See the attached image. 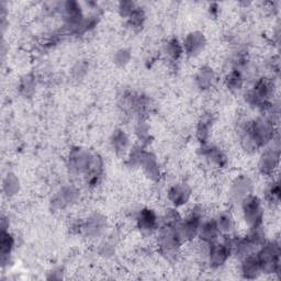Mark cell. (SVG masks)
Wrapping results in <instances>:
<instances>
[{
	"mask_svg": "<svg viewBox=\"0 0 281 281\" xmlns=\"http://www.w3.org/2000/svg\"><path fill=\"white\" fill-rule=\"evenodd\" d=\"M279 197H280V189L278 183H272L271 187L268 190V193H267V198H268L271 202H278Z\"/></svg>",
	"mask_w": 281,
	"mask_h": 281,
	"instance_id": "obj_25",
	"label": "cell"
},
{
	"mask_svg": "<svg viewBox=\"0 0 281 281\" xmlns=\"http://www.w3.org/2000/svg\"><path fill=\"white\" fill-rule=\"evenodd\" d=\"M15 245V241L9 232L3 230L2 237H0V254H2L3 259L10 255V253Z\"/></svg>",
	"mask_w": 281,
	"mask_h": 281,
	"instance_id": "obj_15",
	"label": "cell"
},
{
	"mask_svg": "<svg viewBox=\"0 0 281 281\" xmlns=\"http://www.w3.org/2000/svg\"><path fill=\"white\" fill-rule=\"evenodd\" d=\"M203 155L217 167H222L226 164V156L220 148L215 146H207L203 148Z\"/></svg>",
	"mask_w": 281,
	"mask_h": 281,
	"instance_id": "obj_13",
	"label": "cell"
},
{
	"mask_svg": "<svg viewBox=\"0 0 281 281\" xmlns=\"http://www.w3.org/2000/svg\"><path fill=\"white\" fill-rule=\"evenodd\" d=\"M159 243L161 246V249L164 253L169 254L177 251V248L180 246L181 238L179 234H178L176 226L164 224V226L160 231Z\"/></svg>",
	"mask_w": 281,
	"mask_h": 281,
	"instance_id": "obj_3",
	"label": "cell"
},
{
	"mask_svg": "<svg viewBox=\"0 0 281 281\" xmlns=\"http://www.w3.org/2000/svg\"><path fill=\"white\" fill-rule=\"evenodd\" d=\"M64 17L67 25L74 30H79L84 23V16L80 5L76 2L64 4Z\"/></svg>",
	"mask_w": 281,
	"mask_h": 281,
	"instance_id": "obj_4",
	"label": "cell"
},
{
	"mask_svg": "<svg viewBox=\"0 0 281 281\" xmlns=\"http://www.w3.org/2000/svg\"><path fill=\"white\" fill-rule=\"evenodd\" d=\"M214 80V74L212 70L208 67H204L199 72L197 76V83L202 89H207L212 86V83Z\"/></svg>",
	"mask_w": 281,
	"mask_h": 281,
	"instance_id": "obj_16",
	"label": "cell"
},
{
	"mask_svg": "<svg viewBox=\"0 0 281 281\" xmlns=\"http://www.w3.org/2000/svg\"><path fill=\"white\" fill-rule=\"evenodd\" d=\"M129 23L132 28H141L144 22V19H145V16H144L143 10L141 8L136 7V9L129 16Z\"/></svg>",
	"mask_w": 281,
	"mask_h": 281,
	"instance_id": "obj_23",
	"label": "cell"
},
{
	"mask_svg": "<svg viewBox=\"0 0 281 281\" xmlns=\"http://www.w3.org/2000/svg\"><path fill=\"white\" fill-rule=\"evenodd\" d=\"M104 226V218H100L99 216H92L90 220L88 221L86 230L91 235H98Z\"/></svg>",
	"mask_w": 281,
	"mask_h": 281,
	"instance_id": "obj_20",
	"label": "cell"
},
{
	"mask_svg": "<svg viewBox=\"0 0 281 281\" xmlns=\"http://www.w3.org/2000/svg\"><path fill=\"white\" fill-rule=\"evenodd\" d=\"M252 190V182L247 177L241 176L233 182L231 195L233 199L236 201H242L244 198L251 195Z\"/></svg>",
	"mask_w": 281,
	"mask_h": 281,
	"instance_id": "obj_8",
	"label": "cell"
},
{
	"mask_svg": "<svg viewBox=\"0 0 281 281\" xmlns=\"http://www.w3.org/2000/svg\"><path fill=\"white\" fill-rule=\"evenodd\" d=\"M242 202L243 213L246 223L248 224L252 230L259 229L260 224L263 222L264 211L262 203H260L259 199L257 197H254L252 195L244 198Z\"/></svg>",
	"mask_w": 281,
	"mask_h": 281,
	"instance_id": "obj_1",
	"label": "cell"
},
{
	"mask_svg": "<svg viewBox=\"0 0 281 281\" xmlns=\"http://www.w3.org/2000/svg\"><path fill=\"white\" fill-rule=\"evenodd\" d=\"M169 200L176 207H179L188 201L190 197V188L186 183H178L171 187L168 193Z\"/></svg>",
	"mask_w": 281,
	"mask_h": 281,
	"instance_id": "obj_9",
	"label": "cell"
},
{
	"mask_svg": "<svg viewBox=\"0 0 281 281\" xmlns=\"http://www.w3.org/2000/svg\"><path fill=\"white\" fill-rule=\"evenodd\" d=\"M220 235V231L217 229L215 220H209L201 223L200 229H199L198 236L201 238L202 242L212 243L217 239V236Z\"/></svg>",
	"mask_w": 281,
	"mask_h": 281,
	"instance_id": "obj_10",
	"label": "cell"
},
{
	"mask_svg": "<svg viewBox=\"0 0 281 281\" xmlns=\"http://www.w3.org/2000/svg\"><path fill=\"white\" fill-rule=\"evenodd\" d=\"M217 229L220 231V234H231V233L234 231V218L233 216L228 213V212H224L218 215L217 220H215Z\"/></svg>",
	"mask_w": 281,
	"mask_h": 281,
	"instance_id": "obj_14",
	"label": "cell"
},
{
	"mask_svg": "<svg viewBox=\"0 0 281 281\" xmlns=\"http://www.w3.org/2000/svg\"><path fill=\"white\" fill-rule=\"evenodd\" d=\"M112 145L114 147V149L116 150V152H124V150L127 149V146H128V138L127 135L121 132V131H118L114 135H113V141H112Z\"/></svg>",
	"mask_w": 281,
	"mask_h": 281,
	"instance_id": "obj_21",
	"label": "cell"
},
{
	"mask_svg": "<svg viewBox=\"0 0 281 281\" xmlns=\"http://www.w3.org/2000/svg\"><path fill=\"white\" fill-rule=\"evenodd\" d=\"M159 224V218L153 210L143 209L138 216V225L142 232L150 233L153 232Z\"/></svg>",
	"mask_w": 281,
	"mask_h": 281,
	"instance_id": "obj_7",
	"label": "cell"
},
{
	"mask_svg": "<svg viewBox=\"0 0 281 281\" xmlns=\"http://www.w3.org/2000/svg\"><path fill=\"white\" fill-rule=\"evenodd\" d=\"M183 52V47L182 44L179 43V41L173 39L171 41L167 43L166 46V53L169 57H171L173 59H178Z\"/></svg>",
	"mask_w": 281,
	"mask_h": 281,
	"instance_id": "obj_19",
	"label": "cell"
},
{
	"mask_svg": "<svg viewBox=\"0 0 281 281\" xmlns=\"http://www.w3.org/2000/svg\"><path fill=\"white\" fill-rule=\"evenodd\" d=\"M210 129H211V118L208 115H205L200 120V122H199L197 128V135L201 142H205V140L208 139Z\"/></svg>",
	"mask_w": 281,
	"mask_h": 281,
	"instance_id": "obj_18",
	"label": "cell"
},
{
	"mask_svg": "<svg viewBox=\"0 0 281 281\" xmlns=\"http://www.w3.org/2000/svg\"><path fill=\"white\" fill-rule=\"evenodd\" d=\"M115 59H116V63L123 65V64H126V63H128V61H129L130 54L126 50H122V51L118 52V54H116Z\"/></svg>",
	"mask_w": 281,
	"mask_h": 281,
	"instance_id": "obj_26",
	"label": "cell"
},
{
	"mask_svg": "<svg viewBox=\"0 0 281 281\" xmlns=\"http://www.w3.org/2000/svg\"><path fill=\"white\" fill-rule=\"evenodd\" d=\"M226 85L231 90H238L243 86V75L242 72L233 70L226 77Z\"/></svg>",
	"mask_w": 281,
	"mask_h": 281,
	"instance_id": "obj_17",
	"label": "cell"
},
{
	"mask_svg": "<svg viewBox=\"0 0 281 281\" xmlns=\"http://www.w3.org/2000/svg\"><path fill=\"white\" fill-rule=\"evenodd\" d=\"M279 245L275 242L264 244L257 254L260 270L264 272H275L279 267Z\"/></svg>",
	"mask_w": 281,
	"mask_h": 281,
	"instance_id": "obj_2",
	"label": "cell"
},
{
	"mask_svg": "<svg viewBox=\"0 0 281 281\" xmlns=\"http://www.w3.org/2000/svg\"><path fill=\"white\" fill-rule=\"evenodd\" d=\"M19 189V181L15 175H8L4 180V190L7 193V195L12 196L15 195Z\"/></svg>",
	"mask_w": 281,
	"mask_h": 281,
	"instance_id": "obj_22",
	"label": "cell"
},
{
	"mask_svg": "<svg viewBox=\"0 0 281 281\" xmlns=\"http://www.w3.org/2000/svg\"><path fill=\"white\" fill-rule=\"evenodd\" d=\"M242 271L246 278L256 277L257 273L259 271H262L260 270V266H259L257 257L254 256L253 254L252 255L244 257V262L242 265Z\"/></svg>",
	"mask_w": 281,
	"mask_h": 281,
	"instance_id": "obj_12",
	"label": "cell"
},
{
	"mask_svg": "<svg viewBox=\"0 0 281 281\" xmlns=\"http://www.w3.org/2000/svg\"><path fill=\"white\" fill-rule=\"evenodd\" d=\"M279 153L275 149H267L260 157L259 169L264 174H271L278 165Z\"/></svg>",
	"mask_w": 281,
	"mask_h": 281,
	"instance_id": "obj_11",
	"label": "cell"
},
{
	"mask_svg": "<svg viewBox=\"0 0 281 281\" xmlns=\"http://www.w3.org/2000/svg\"><path fill=\"white\" fill-rule=\"evenodd\" d=\"M92 156L83 149H74L70 157V165L76 171H87Z\"/></svg>",
	"mask_w": 281,
	"mask_h": 281,
	"instance_id": "obj_6",
	"label": "cell"
},
{
	"mask_svg": "<svg viewBox=\"0 0 281 281\" xmlns=\"http://www.w3.org/2000/svg\"><path fill=\"white\" fill-rule=\"evenodd\" d=\"M205 45V39L200 32H193L187 36L183 41V51H186L189 55H197L200 53Z\"/></svg>",
	"mask_w": 281,
	"mask_h": 281,
	"instance_id": "obj_5",
	"label": "cell"
},
{
	"mask_svg": "<svg viewBox=\"0 0 281 281\" xmlns=\"http://www.w3.org/2000/svg\"><path fill=\"white\" fill-rule=\"evenodd\" d=\"M136 6L133 2H121L119 5L120 13L123 17L129 18V16L136 9Z\"/></svg>",
	"mask_w": 281,
	"mask_h": 281,
	"instance_id": "obj_24",
	"label": "cell"
}]
</instances>
